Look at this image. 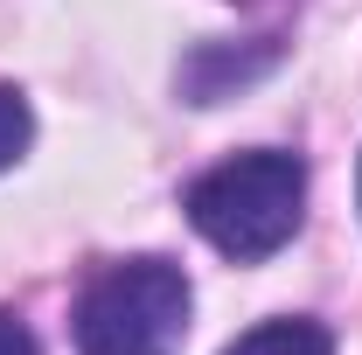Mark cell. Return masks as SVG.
Listing matches in <instances>:
<instances>
[{
	"mask_svg": "<svg viewBox=\"0 0 362 355\" xmlns=\"http://www.w3.org/2000/svg\"><path fill=\"white\" fill-rule=\"evenodd\" d=\"M181 209L223 258L258 265L272 251H286L300 216H307V161L286 153V146H251L223 168L195 175Z\"/></svg>",
	"mask_w": 362,
	"mask_h": 355,
	"instance_id": "6da1fadb",
	"label": "cell"
},
{
	"mask_svg": "<svg viewBox=\"0 0 362 355\" xmlns=\"http://www.w3.org/2000/svg\"><path fill=\"white\" fill-rule=\"evenodd\" d=\"M188 272L168 258H126L105 265L77 300V355H175L188 334Z\"/></svg>",
	"mask_w": 362,
	"mask_h": 355,
	"instance_id": "7a4b0ae2",
	"label": "cell"
},
{
	"mask_svg": "<svg viewBox=\"0 0 362 355\" xmlns=\"http://www.w3.org/2000/svg\"><path fill=\"white\" fill-rule=\"evenodd\" d=\"M272 63H279V42H202L188 63H181V91H188V105H223L230 91H244L251 77H265Z\"/></svg>",
	"mask_w": 362,
	"mask_h": 355,
	"instance_id": "3957f363",
	"label": "cell"
},
{
	"mask_svg": "<svg viewBox=\"0 0 362 355\" xmlns=\"http://www.w3.org/2000/svg\"><path fill=\"white\" fill-rule=\"evenodd\" d=\"M223 355H334V334L320 320H258L251 334H237Z\"/></svg>",
	"mask_w": 362,
	"mask_h": 355,
	"instance_id": "277c9868",
	"label": "cell"
},
{
	"mask_svg": "<svg viewBox=\"0 0 362 355\" xmlns=\"http://www.w3.org/2000/svg\"><path fill=\"white\" fill-rule=\"evenodd\" d=\"M28 139H35V112H28V98L14 84H0V175L28 153Z\"/></svg>",
	"mask_w": 362,
	"mask_h": 355,
	"instance_id": "5b68a950",
	"label": "cell"
},
{
	"mask_svg": "<svg viewBox=\"0 0 362 355\" xmlns=\"http://www.w3.org/2000/svg\"><path fill=\"white\" fill-rule=\"evenodd\" d=\"M0 355H42V349H35V334H28L7 307H0Z\"/></svg>",
	"mask_w": 362,
	"mask_h": 355,
	"instance_id": "8992f818",
	"label": "cell"
}]
</instances>
